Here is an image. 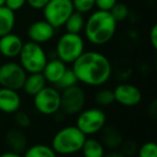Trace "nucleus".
<instances>
[{"label": "nucleus", "mask_w": 157, "mask_h": 157, "mask_svg": "<svg viewBox=\"0 0 157 157\" xmlns=\"http://www.w3.org/2000/svg\"><path fill=\"white\" fill-rule=\"evenodd\" d=\"M16 24L15 12L6 6L0 7V37L13 33Z\"/></svg>", "instance_id": "obj_19"}, {"label": "nucleus", "mask_w": 157, "mask_h": 157, "mask_svg": "<svg viewBox=\"0 0 157 157\" xmlns=\"http://www.w3.org/2000/svg\"><path fill=\"white\" fill-rule=\"evenodd\" d=\"M86 138L75 125H68L55 132L51 140V147L57 155H74L81 152Z\"/></svg>", "instance_id": "obj_3"}, {"label": "nucleus", "mask_w": 157, "mask_h": 157, "mask_svg": "<svg viewBox=\"0 0 157 157\" xmlns=\"http://www.w3.org/2000/svg\"><path fill=\"white\" fill-rule=\"evenodd\" d=\"M33 108L38 113L53 116L60 110V90L55 86H48L33 97Z\"/></svg>", "instance_id": "obj_7"}, {"label": "nucleus", "mask_w": 157, "mask_h": 157, "mask_svg": "<svg viewBox=\"0 0 157 157\" xmlns=\"http://www.w3.org/2000/svg\"><path fill=\"white\" fill-rule=\"evenodd\" d=\"M27 72L16 61H7L0 65V86L14 90H21L26 80Z\"/></svg>", "instance_id": "obj_10"}, {"label": "nucleus", "mask_w": 157, "mask_h": 157, "mask_svg": "<svg viewBox=\"0 0 157 157\" xmlns=\"http://www.w3.org/2000/svg\"><path fill=\"white\" fill-rule=\"evenodd\" d=\"M78 83V78H76L74 72L72 71L71 68H68V69L66 70L65 73H63V75L60 78V80H59L54 86L57 88V90H63L68 87H71V86L76 85Z\"/></svg>", "instance_id": "obj_24"}, {"label": "nucleus", "mask_w": 157, "mask_h": 157, "mask_svg": "<svg viewBox=\"0 0 157 157\" xmlns=\"http://www.w3.org/2000/svg\"><path fill=\"white\" fill-rule=\"evenodd\" d=\"M85 51V41L81 35L65 33L58 38L55 46V55L66 63L72 65Z\"/></svg>", "instance_id": "obj_4"}, {"label": "nucleus", "mask_w": 157, "mask_h": 157, "mask_svg": "<svg viewBox=\"0 0 157 157\" xmlns=\"http://www.w3.org/2000/svg\"><path fill=\"white\" fill-rule=\"evenodd\" d=\"M46 81L42 73H28L22 90L26 95L33 97L46 86Z\"/></svg>", "instance_id": "obj_18"}, {"label": "nucleus", "mask_w": 157, "mask_h": 157, "mask_svg": "<svg viewBox=\"0 0 157 157\" xmlns=\"http://www.w3.org/2000/svg\"><path fill=\"white\" fill-rule=\"evenodd\" d=\"M74 11L81 14L90 13L95 9V0H71Z\"/></svg>", "instance_id": "obj_27"}, {"label": "nucleus", "mask_w": 157, "mask_h": 157, "mask_svg": "<svg viewBox=\"0 0 157 157\" xmlns=\"http://www.w3.org/2000/svg\"><path fill=\"white\" fill-rule=\"evenodd\" d=\"M14 123L18 128H27V127L30 126L31 118L27 112L23 111V110H18L17 112L14 113Z\"/></svg>", "instance_id": "obj_29"}, {"label": "nucleus", "mask_w": 157, "mask_h": 157, "mask_svg": "<svg viewBox=\"0 0 157 157\" xmlns=\"http://www.w3.org/2000/svg\"><path fill=\"white\" fill-rule=\"evenodd\" d=\"M94 100L99 108H105L115 102L113 90L110 88H101L95 94Z\"/></svg>", "instance_id": "obj_23"}, {"label": "nucleus", "mask_w": 157, "mask_h": 157, "mask_svg": "<svg viewBox=\"0 0 157 157\" xmlns=\"http://www.w3.org/2000/svg\"><path fill=\"white\" fill-rule=\"evenodd\" d=\"M5 143L9 151L20 154H23L29 146L26 133L18 127L11 128L6 132Z\"/></svg>", "instance_id": "obj_15"}, {"label": "nucleus", "mask_w": 157, "mask_h": 157, "mask_svg": "<svg viewBox=\"0 0 157 157\" xmlns=\"http://www.w3.org/2000/svg\"><path fill=\"white\" fill-rule=\"evenodd\" d=\"M114 100L123 107H137L142 101V93L138 86L130 83H121L113 90Z\"/></svg>", "instance_id": "obj_11"}, {"label": "nucleus", "mask_w": 157, "mask_h": 157, "mask_svg": "<svg viewBox=\"0 0 157 157\" xmlns=\"http://www.w3.org/2000/svg\"><path fill=\"white\" fill-rule=\"evenodd\" d=\"M116 2L117 0H95V8L101 11H110Z\"/></svg>", "instance_id": "obj_30"}, {"label": "nucleus", "mask_w": 157, "mask_h": 157, "mask_svg": "<svg viewBox=\"0 0 157 157\" xmlns=\"http://www.w3.org/2000/svg\"><path fill=\"white\" fill-rule=\"evenodd\" d=\"M48 1L50 0H26V3L33 10L40 11V10H43V8L48 5Z\"/></svg>", "instance_id": "obj_32"}, {"label": "nucleus", "mask_w": 157, "mask_h": 157, "mask_svg": "<svg viewBox=\"0 0 157 157\" xmlns=\"http://www.w3.org/2000/svg\"><path fill=\"white\" fill-rule=\"evenodd\" d=\"M86 105L85 90L78 84L60 90V111L66 116H75Z\"/></svg>", "instance_id": "obj_8"}, {"label": "nucleus", "mask_w": 157, "mask_h": 157, "mask_svg": "<svg viewBox=\"0 0 157 157\" xmlns=\"http://www.w3.org/2000/svg\"><path fill=\"white\" fill-rule=\"evenodd\" d=\"M67 69L68 65H66L63 61H61L57 57H54V58H48L41 73L43 74L46 83L54 86L60 80V78L63 75Z\"/></svg>", "instance_id": "obj_16"}, {"label": "nucleus", "mask_w": 157, "mask_h": 157, "mask_svg": "<svg viewBox=\"0 0 157 157\" xmlns=\"http://www.w3.org/2000/svg\"><path fill=\"white\" fill-rule=\"evenodd\" d=\"M23 157H57V154L51 147V145L37 143L28 146L23 153Z\"/></svg>", "instance_id": "obj_22"}, {"label": "nucleus", "mask_w": 157, "mask_h": 157, "mask_svg": "<svg viewBox=\"0 0 157 157\" xmlns=\"http://www.w3.org/2000/svg\"><path fill=\"white\" fill-rule=\"evenodd\" d=\"M103 157H125V156L118 150H114V151H108V152H105Z\"/></svg>", "instance_id": "obj_34"}, {"label": "nucleus", "mask_w": 157, "mask_h": 157, "mask_svg": "<svg viewBox=\"0 0 157 157\" xmlns=\"http://www.w3.org/2000/svg\"><path fill=\"white\" fill-rule=\"evenodd\" d=\"M84 25H85L84 14H81V13H78V12L74 11L73 13L68 17V20L66 21L63 27H65V29H66V33L81 35V33H83Z\"/></svg>", "instance_id": "obj_21"}, {"label": "nucleus", "mask_w": 157, "mask_h": 157, "mask_svg": "<svg viewBox=\"0 0 157 157\" xmlns=\"http://www.w3.org/2000/svg\"><path fill=\"white\" fill-rule=\"evenodd\" d=\"M25 5H26V0H5L3 6L9 8L13 12H17L22 10Z\"/></svg>", "instance_id": "obj_31"}, {"label": "nucleus", "mask_w": 157, "mask_h": 157, "mask_svg": "<svg viewBox=\"0 0 157 157\" xmlns=\"http://www.w3.org/2000/svg\"><path fill=\"white\" fill-rule=\"evenodd\" d=\"M43 20L55 29L63 27L66 21L74 12L71 0H50L43 8Z\"/></svg>", "instance_id": "obj_9"}, {"label": "nucleus", "mask_w": 157, "mask_h": 157, "mask_svg": "<svg viewBox=\"0 0 157 157\" xmlns=\"http://www.w3.org/2000/svg\"><path fill=\"white\" fill-rule=\"evenodd\" d=\"M56 29L50 25L45 20H38L33 22L27 28V37L29 41L38 44L50 42L54 38Z\"/></svg>", "instance_id": "obj_12"}, {"label": "nucleus", "mask_w": 157, "mask_h": 157, "mask_svg": "<svg viewBox=\"0 0 157 157\" xmlns=\"http://www.w3.org/2000/svg\"><path fill=\"white\" fill-rule=\"evenodd\" d=\"M105 152V147L100 140L93 137L86 138L81 148L83 157H103Z\"/></svg>", "instance_id": "obj_20"}, {"label": "nucleus", "mask_w": 157, "mask_h": 157, "mask_svg": "<svg viewBox=\"0 0 157 157\" xmlns=\"http://www.w3.org/2000/svg\"><path fill=\"white\" fill-rule=\"evenodd\" d=\"M78 82L90 87H100L110 81L113 67L105 54L97 51H84L71 65Z\"/></svg>", "instance_id": "obj_1"}, {"label": "nucleus", "mask_w": 157, "mask_h": 157, "mask_svg": "<svg viewBox=\"0 0 157 157\" xmlns=\"http://www.w3.org/2000/svg\"><path fill=\"white\" fill-rule=\"evenodd\" d=\"M22 97L18 90L0 87V112L5 114H14L21 110Z\"/></svg>", "instance_id": "obj_14"}, {"label": "nucleus", "mask_w": 157, "mask_h": 157, "mask_svg": "<svg viewBox=\"0 0 157 157\" xmlns=\"http://www.w3.org/2000/svg\"><path fill=\"white\" fill-rule=\"evenodd\" d=\"M5 5V0H0V7Z\"/></svg>", "instance_id": "obj_36"}, {"label": "nucleus", "mask_w": 157, "mask_h": 157, "mask_svg": "<svg viewBox=\"0 0 157 157\" xmlns=\"http://www.w3.org/2000/svg\"><path fill=\"white\" fill-rule=\"evenodd\" d=\"M148 40L154 50H157V25H153L148 33Z\"/></svg>", "instance_id": "obj_33"}, {"label": "nucleus", "mask_w": 157, "mask_h": 157, "mask_svg": "<svg viewBox=\"0 0 157 157\" xmlns=\"http://www.w3.org/2000/svg\"><path fill=\"white\" fill-rule=\"evenodd\" d=\"M117 29V23L109 11L96 10L90 12L85 18L84 37L90 44L102 46L109 43L114 38Z\"/></svg>", "instance_id": "obj_2"}, {"label": "nucleus", "mask_w": 157, "mask_h": 157, "mask_svg": "<svg viewBox=\"0 0 157 157\" xmlns=\"http://www.w3.org/2000/svg\"><path fill=\"white\" fill-rule=\"evenodd\" d=\"M0 157H23V154L12 152V151H7V152L1 153V154H0Z\"/></svg>", "instance_id": "obj_35"}, {"label": "nucleus", "mask_w": 157, "mask_h": 157, "mask_svg": "<svg viewBox=\"0 0 157 157\" xmlns=\"http://www.w3.org/2000/svg\"><path fill=\"white\" fill-rule=\"evenodd\" d=\"M137 157H157V145L154 141H146L138 147Z\"/></svg>", "instance_id": "obj_26"}, {"label": "nucleus", "mask_w": 157, "mask_h": 157, "mask_svg": "<svg viewBox=\"0 0 157 157\" xmlns=\"http://www.w3.org/2000/svg\"><path fill=\"white\" fill-rule=\"evenodd\" d=\"M75 126L86 137H93L107 126V114L99 107L84 109L76 115Z\"/></svg>", "instance_id": "obj_6"}, {"label": "nucleus", "mask_w": 157, "mask_h": 157, "mask_svg": "<svg viewBox=\"0 0 157 157\" xmlns=\"http://www.w3.org/2000/svg\"><path fill=\"white\" fill-rule=\"evenodd\" d=\"M20 65L28 73H41L48 60L46 51L41 44L35 42H24L20 55Z\"/></svg>", "instance_id": "obj_5"}, {"label": "nucleus", "mask_w": 157, "mask_h": 157, "mask_svg": "<svg viewBox=\"0 0 157 157\" xmlns=\"http://www.w3.org/2000/svg\"><path fill=\"white\" fill-rule=\"evenodd\" d=\"M24 41L18 35L14 33L0 37V55L5 58L14 59L18 57Z\"/></svg>", "instance_id": "obj_13"}, {"label": "nucleus", "mask_w": 157, "mask_h": 157, "mask_svg": "<svg viewBox=\"0 0 157 157\" xmlns=\"http://www.w3.org/2000/svg\"><path fill=\"white\" fill-rule=\"evenodd\" d=\"M109 12L113 16L114 20L116 21V23H121L126 21L129 16V13H130L128 6L122 2H116V5Z\"/></svg>", "instance_id": "obj_25"}, {"label": "nucleus", "mask_w": 157, "mask_h": 157, "mask_svg": "<svg viewBox=\"0 0 157 157\" xmlns=\"http://www.w3.org/2000/svg\"><path fill=\"white\" fill-rule=\"evenodd\" d=\"M0 57H1V55H0Z\"/></svg>", "instance_id": "obj_37"}, {"label": "nucleus", "mask_w": 157, "mask_h": 157, "mask_svg": "<svg viewBox=\"0 0 157 157\" xmlns=\"http://www.w3.org/2000/svg\"><path fill=\"white\" fill-rule=\"evenodd\" d=\"M138 144L136 143V141L133 140H124L121 144V146L118 147V151L124 155L125 157H132L137 154L138 151Z\"/></svg>", "instance_id": "obj_28"}, {"label": "nucleus", "mask_w": 157, "mask_h": 157, "mask_svg": "<svg viewBox=\"0 0 157 157\" xmlns=\"http://www.w3.org/2000/svg\"><path fill=\"white\" fill-rule=\"evenodd\" d=\"M101 132V143L105 147V150L114 151L118 150L122 142L124 141L123 135L116 127L114 126H105Z\"/></svg>", "instance_id": "obj_17"}]
</instances>
